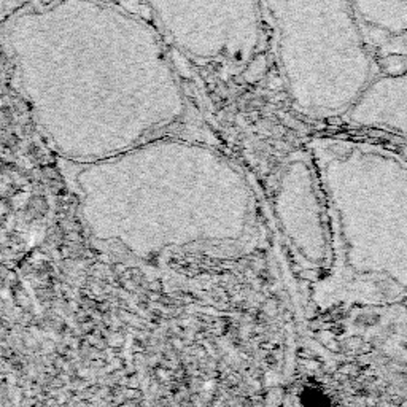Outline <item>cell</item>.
I'll return each mask as SVG.
<instances>
[{"label": "cell", "instance_id": "1", "mask_svg": "<svg viewBox=\"0 0 407 407\" xmlns=\"http://www.w3.org/2000/svg\"><path fill=\"white\" fill-rule=\"evenodd\" d=\"M272 16L280 64L301 109L328 116L352 107L374 77L348 0H264Z\"/></svg>", "mask_w": 407, "mask_h": 407}, {"label": "cell", "instance_id": "2", "mask_svg": "<svg viewBox=\"0 0 407 407\" xmlns=\"http://www.w3.org/2000/svg\"><path fill=\"white\" fill-rule=\"evenodd\" d=\"M367 47L381 58L407 56V0H348Z\"/></svg>", "mask_w": 407, "mask_h": 407}, {"label": "cell", "instance_id": "3", "mask_svg": "<svg viewBox=\"0 0 407 407\" xmlns=\"http://www.w3.org/2000/svg\"><path fill=\"white\" fill-rule=\"evenodd\" d=\"M350 109L367 123L377 121L407 131V73L372 80Z\"/></svg>", "mask_w": 407, "mask_h": 407}]
</instances>
